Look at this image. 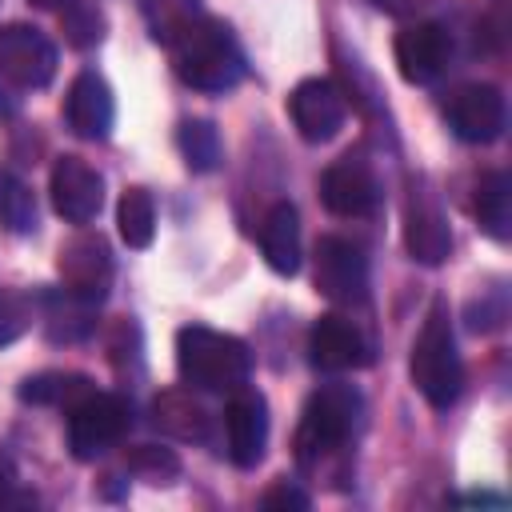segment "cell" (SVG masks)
Returning a JSON list of instances; mask_svg holds the SVG:
<instances>
[{
	"label": "cell",
	"mask_w": 512,
	"mask_h": 512,
	"mask_svg": "<svg viewBox=\"0 0 512 512\" xmlns=\"http://www.w3.org/2000/svg\"><path fill=\"white\" fill-rule=\"evenodd\" d=\"M28 320H32L28 300H24L20 292L0 288V348H4V344H12V340L28 328Z\"/></svg>",
	"instance_id": "obj_29"
},
{
	"label": "cell",
	"mask_w": 512,
	"mask_h": 512,
	"mask_svg": "<svg viewBox=\"0 0 512 512\" xmlns=\"http://www.w3.org/2000/svg\"><path fill=\"white\" fill-rule=\"evenodd\" d=\"M392 52H396V68L408 84H432L452 60V36L440 24L420 20L396 36Z\"/></svg>",
	"instance_id": "obj_12"
},
{
	"label": "cell",
	"mask_w": 512,
	"mask_h": 512,
	"mask_svg": "<svg viewBox=\"0 0 512 512\" xmlns=\"http://www.w3.org/2000/svg\"><path fill=\"white\" fill-rule=\"evenodd\" d=\"M128 468L152 484H168L172 476H180V456L172 448H160V444H136L128 452Z\"/></svg>",
	"instance_id": "obj_28"
},
{
	"label": "cell",
	"mask_w": 512,
	"mask_h": 512,
	"mask_svg": "<svg viewBox=\"0 0 512 512\" xmlns=\"http://www.w3.org/2000/svg\"><path fill=\"white\" fill-rule=\"evenodd\" d=\"M88 392H92V380L80 372H40V376H28L20 384L24 404H52V408H72Z\"/></svg>",
	"instance_id": "obj_22"
},
{
	"label": "cell",
	"mask_w": 512,
	"mask_h": 512,
	"mask_svg": "<svg viewBox=\"0 0 512 512\" xmlns=\"http://www.w3.org/2000/svg\"><path fill=\"white\" fill-rule=\"evenodd\" d=\"M316 288L336 304H360L368 296V260L360 244L324 236L316 244Z\"/></svg>",
	"instance_id": "obj_10"
},
{
	"label": "cell",
	"mask_w": 512,
	"mask_h": 512,
	"mask_svg": "<svg viewBox=\"0 0 512 512\" xmlns=\"http://www.w3.org/2000/svg\"><path fill=\"white\" fill-rule=\"evenodd\" d=\"M456 504H504V496H488V492H476V496H460Z\"/></svg>",
	"instance_id": "obj_33"
},
{
	"label": "cell",
	"mask_w": 512,
	"mask_h": 512,
	"mask_svg": "<svg viewBox=\"0 0 512 512\" xmlns=\"http://www.w3.org/2000/svg\"><path fill=\"white\" fill-rule=\"evenodd\" d=\"M412 384L416 392L432 404V408H452L460 388H464V364L456 352V336H452V320L448 308L436 300L424 316V328L412 344V360H408Z\"/></svg>",
	"instance_id": "obj_3"
},
{
	"label": "cell",
	"mask_w": 512,
	"mask_h": 512,
	"mask_svg": "<svg viewBox=\"0 0 512 512\" xmlns=\"http://www.w3.org/2000/svg\"><path fill=\"white\" fill-rule=\"evenodd\" d=\"M116 120V104H112V88L104 84V76L96 72H80L64 96V124L80 136V140H104L112 132Z\"/></svg>",
	"instance_id": "obj_16"
},
{
	"label": "cell",
	"mask_w": 512,
	"mask_h": 512,
	"mask_svg": "<svg viewBox=\"0 0 512 512\" xmlns=\"http://www.w3.org/2000/svg\"><path fill=\"white\" fill-rule=\"evenodd\" d=\"M60 24H64L68 44H76V48H92L104 36V16H100L96 0H64L60 4Z\"/></svg>",
	"instance_id": "obj_27"
},
{
	"label": "cell",
	"mask_w": 512,
	"mask_h": 512,
	"mask_svg": "<svg viewBox=\"0 0 512 512\" xmlns=\"http://www.w3.org/2000/svg\"><path fill=\"white\" fill-rule=\"evenodd\" d=\"M288 112H292L296 132H300L308 144H324V140H332V136L344 128L348 104H344V92H340L332 80L308 76V80H300V84L292 88Z\"/></svg>",
	"instance_id": "obj_9"
},
{
	"label": "cell",
	"mask_w": 512,
	"mask_h": 512,
	"mask_svg": "<svg viewBox=\"0 0 512 512\" xmlns=\"http://www.w3.org/2000/svg\"><path fill=\"white\" fill-rule=\"evenodd\" d=\"M48 192H52V208L68 224H88V220H96V212L104 204V176L92 164H84L80 156H60L52 164Z\"/></svg>",
	"instance_id": "obj_11"
},
{
	"label": "cell",
	"mask_w": 512,
	"mask_h": 512,
	"mask_svg": "<svg viewBox=\"0 0 512 512\" xmlns=\"http://www.w3.org/2000/svg\"><path fill=\"white\" fill-rule=\"evenodd\" d=\"M376 4H380V8H400L404 0H376Z\"/></svg>",
	"instance_id": "obj_35"
},
{
	"label": "cell",
	"mask_w": 512,
	"mask_h": 512,
	"mask_svg": "<svg viewBox=\"0 0 512 512\" xmlns=\"http://www.w3.org/2000/svg\"><path fill=\"white\" fill-rule=\"evenodd\" d=\"M0 224H4L8 232H16V236L36 232V196H32V188H28L20 176H12V172L0 176Z\"/></svg>",
	"instance_id": "obj_26"
},
{
	"label": "cell",
	"mask_w": 512,
	"mask_h": 512,
	"mask_svg": "<svg viewBox=\"0 0 512 512\" xmlns=\"http://www.w3.org/2000/svg\"><path fill=\"white\" fill-rule=\"evenodd\" d=\"M28 4H36V8H60L64 0H28Z\"/></svg>",
	"instance_id": "obj_34"
},
{
	"label": "cell",
	"mask_w": 512,
	"mask_h": 512,
	"mask_svg": "<svg viewBox=\"0 0 512 512\" xmlns=\"http://www.w3.org/2000/svg\"><path fill=\"white\" fill-rule=\"evenodd\" d=\"M320 196H324V208L336 216H368L380 204V184L360 156H340L336 164L324 168Z\"/></svg>",
	"instance_id": "obj_13"
},
{
	"label": "cell",
	"mask_w": 512,
	"mask_h": 512,
	"mask_svg": "<svg viewBox=\"0 0 512 512\" xmlns=\"http://www.w3.org/2000/svg\"><path fill=\"white\" fill-rule=\"evenodd\" d=\"M92 308H96V304H88V300H80V296H72V292H64V288H60V292H40L44 336L56 340V344H76V340H84V336L96 328Z\"/></svg>",
	"instance_id": "obj_19"
},
{
	"label": "cell",
	"mask_w": 512,
	"mask_h": 512,
	"mask_svg": "<svg viewBox=\"0 0 512 512\" xmlns=\"http://www.w3.org/2000/svg\"><path fill=\"white\" fill-rule=\"evenodd\" d=\"M140 8H144V24L152 40L160 44H172L184 28H192L204 16L200 0H140Z\"/></svg>",
	"instance_id": "obj_24"
},
{
	"label": "cell",
	"mask_w": 512,
	"mask_h": 512,
	"mask_svg": "<svg viewBox=\"0 0 512 512\" xmlns=\"http://www.w3.org/2000/svg\"><path fill=\"white\" fill-rule=\"evenodd\" d=\"M260 508H292V512H304L308 508V496L296 488V484H288V480H280V484H272L264 496H260Z\"/></svg>",
	"instance_id": "obj_30"
},
{
	"label": "cell",
	"mask_w": 512,
	"mask_h": 512,
	"mask_svg": "<svg viewBox=\"0 0 512 512\" xmlns=\"http://www.w3.org/2000/svg\"><path fill=\"white\" fill-rule=\"evenodd\" d=\"M12 488H16V468H12V460L0 452V504H8Z\"/></svg>",
	"instance_id": "obj_31"
},
{
	"label": "cell",
	"mask_w": 512,
	"mask_h": 512,
	"mask_svg": "<svg viewBox=\"0 0 512 512\" xmlns=\"http://www.w3.org/2000/svg\"><path fill=\"white\" fill-rule=\"evenodd\" d=\"M360 408H364V400L352 384L316 388L304 400V412L296 424V460L308 468V464H320L324 456L340 452L360 424Z\"/></svg>",
	"instance_id": "obj_4"
},
{
	"label": "cell",
	"mask_w": 512,
	"mask_h": 512,
	"mask_svg": "<svg viewBox=\"0 0 512 512\" xmlns=\"http://www.w3.org/2000/svg\"><path fill=\"white\" fill-rule=\"evenodd\" d=\"M476 220L492 240H508L512 236V180L504 172H484L472 196Z\"/></svg>",
	"instance_id": "obj_20"
},
{
	"label": "cell",
	"mask_w": 512,
	"mask_h": 512,
	"mask_svg": "<svg viewBox=\"0 0 512 512\" xmlns=\"http://www.w3.org/2000/svg\"><path fill=\"white\" fill-rule=\"evenodd\" d=\"M0 76L12 88H44L56 76V48L32 24L0 28Z\"/></svg>",
	"instance_id": "obj_8"
},
{
	"label": "cell",
	"mask_w": 512,
	"mask_h": 512,
	"mask_svg": "<svg viewBox=\"0 0 512 512\" xmlns=\"http://www.w3.org/2000/svg\"><path fill=\"white\" fill-rule=\"evenodd\" d=\"M168 48H172L176 76L196 92H228L244 80V52L232 28L212 16H200Z\"/></svg>",
	"instance_id": "obj_1"
},
{
	"label": "cell",
	"mask_w": 512,
	"mask_h": 512,
	"mask_svg": "<svg viewBox=\"0 0 512 512\" xmlns=\"http://www.w3.org/2000/svg\"><path fill=\"white\" fill-rule=\"evenodd\" d=\"M176 368H180V380L188 388L236 392L252 376V352L244 340H236L228 332L188 324L176 332Z\"/></svg>",
	"instance_id": "obj_2"
},
{
	"label": "cell",
	"mask_w": 512,
	"mask_h": 512,
	"mask_svg": "<svg viewBox=\"0 0 512 512\" xmlns=\"http://www.w3.org/2000/svg\"><path fill=\"white\" fill-rule=\"evenodd\" d=\"M260 252L264 264L276 276H296L300 272V216L288 200L272 204L260 220Z\"/></svg>",
	"instance_id": "obj_17"
},
{
	"label": "cell",
	"mask_w": 512,
	"mask_h": 512,
	"mask_svg": "<svg viewBox=\"0 0 512 512\" xmlns=\"http://www.w3.org/2000/svg\"><path fill=\"white\" fill-rule=\"evenodd\" d=\"M176 140H180L184 164L192 172H212L220 164V152L224 148H220V132H216L212 120H184L180 132H176Z\"/></svg>",
	"instance_id": "obj_25"
},
{
	"label": "cell",
	"mask_w": 512,
	"mask_h": 512,
	"mask_svg": "<svg viewBox=\"0 0 512 512\" xmlns=\"http://www.w3.org/2000/svg\"><path fill=\"white\" fill-rule=\"evenodd\" d=\"M228 460L236 468H256L268 448V404L260 392H236L224 408Z\"/></svg>",
	"instance_id": "obj_15"
},
{
	"label": "cell",
	"mask_w": 512,
	"mask_h": 512,
	"mask_svg": "<svg viewBox=\"0 0 512 512\" xmlns=\"http://www.w3.org/2000/svg\"><path fill=\"white\" fill-rule=\"evenodd\" d=\"M56 272L64 280V292H72L88 304H100L112 288V252H108L104 236L80 232V236L64 240L60 256H56Z\"/></svg>",
	"instance_id": "obj_7"
},
{
	"label": "cell",
	"mask_w": 512,
	"mask_h": 512,
	"mask_svg": "<svg viewBox=\"0 0 512 512\" xmlns=\"http://www.w3.org/2000/svg\"><path fill=\"white\" fill-rule=\"evenodd\" d=\"M308 356L320 372H356L372 360V344L352 320L320 316L308 332Z\"/></svg>",
	"instance_id": "obj_14"
},
{
	"label": "cell",
	"mask_w": 512,
	"mask_h": 512,
	"mask_svg": "<svg viewBox=\"0 0 512 512\" xmlns=\"http://www.w3.org/2000/svg\"><path fill=\"white\" fill-rule=\"evenodd\" d=\"M116 224L128 248H148L156 236V200L148 188H124L120 208H116Z\"/></svg>",
	"instance_id": "obj_23"
},
{
	"label": "cell",
	"mask_w": 512,
	"mask_h": 512,
	"mask_svg": "<svg viewBox=\"0 0 512 512\" xmlns=\"http://www.w3.org/2000/svg\"><path fill=\"white\" fill-rule=\"evenodd\" d=\"M152 416H156V428L176 436V440H204L208 436V412L192 400V392H160L152 400Z\"/></svg>",
	"instance_id": "obj_21"
},
{
	"label": "cell",
	"mask_w": 512,
	"mask_h": 512,
	"mask_svg": "<svg viewBox=\"0 0 512 512\" xmlns=\"http://www.w3.org/2000/svg\"><path fill=\"white\" fill-rule=\"evenodd\" d=\"M444 116L464 144H492L508 124V104L496 84H460L448 92Z\"/></svg>",
	"instance_id": "obj_6"
},
{
	"label": "cell",
	"mask_w": 512,
	"mask_h": 512,
	"mask_svg": "<svg viewBox=\"0 0 512 512\" xmlns=\"http://www.w3.org/2000/svg\"><path fill=\"white\" fill-rule=\"evenodd\" d=\"M404 244L412 252V260L420 264H444L452 252V228L444 220V212L436 204H408L404 216Z\"/></svg>",
	"instance_id": "obj_18"
},
{
	"label": "cell",
	"mask_w": 512,
	"mask_h": 512,
	"mask_svg": "<svg viewBox=\"0 0 512 512\" xmlns=\"http://www.w3.org/2000/svg\"><path fill=\"white\" fill-rule=\"evenodd\" d=\"M16 108H20V96H16V92H12V84L0 76V116H12Z\"/></svg>",
	"instance_id": "obj_32"
},
{
	"label": "cell",
	"mask_w": 512,
	"mask_h": 512,
	"mask_svg": "<svg viewBox=\"0 0 512 512\" xmlns=\"http://www.w3.org/2000/svg\"><path fill=\"white\" fill-rule=\"evenodd\" d=\"M132 428V404L116 392H88L68 408V448L76 460H96Z\"/></svg>",
	"instance_id": "obj_5"
}]
</instances>
